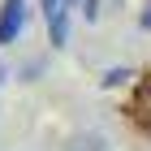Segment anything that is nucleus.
Instances as JSON below:
<instances>
[{"label": "nucleus", "instance_id": "nucleus-1", "mask_svg": "<svg viewBox=\"0 0 151 151\" xmlns=\"http://www.w3.org/2000/svg\"><path fill=\"white\" fill-rule=\"evenodd\" d=\"M26 26V0H4L0 4V43H13Z\"/></svg>", "mask_w": 151, "mask_h": 151}, {"label": "nucleus", "instance_id": "nucleus-2", "mask_svg": "<svg viewBox=\"0 0 151 151\" xmlns=\"http://www.w3.org/2000/svg\"><path fill=\"white\" fill-rule=\"evenodd\" d=\"M43 4V22H47V39L52 43H65L69 39V22H65V0H39Z\"/></svg>", "mask_w": 151, "mask_h": 151}, {"label": "nucleus", "instance_id": "nucleus-3", "mask_svg": "<svg viewBox=\"0 0 151 151\" xmlns=\"http://www.w3.org/2000/svg\"><path fill=\"white\" fill-rule=\"evenodd\" d=\"M134 112H138V121L151 129V78L138 86V99H134Z\"/></svg>", "mask_w": 151, "mask_h": 151}, {"label": "nucleus", "instance_id": "nucleus-4", "mask_svg": "<svg viewBox=\"0 0 151 151\" xmlns=\"http://www.w3.org/2000/svg\"><path fill=\"white\" fill-rule=\"evenodd\" d=\"M73 151H104V142H99V138H78Z\"/></svg>", "mask_w": 151, "mask_h": 151}, {"label": "nucleus", "instance_id": "nucleus-5", "mask_svg": "<svg viewBox=\"0 0 151 151\" xmlns=\"http://www.w3.org/2000/svg\"><path fill=\"white\" fill-rule=\"evenodd\" d=\"M125 78H129V73H125V69H112V73H108V78H104V82H108V86H116V82H125Z\"/></svg>", "mask_w": 151, "mask_h": 151}, {"label": "nucleus", "instance_id": "nucleus-6", "mask_svg": "<svg viewBox=\"0 0 151 151\" xmlns=\"http://www.w3.org/2000/svg\"><path fill=\"white\" fill-rule=\"evenodd\" d=\"M142 30H151V0H147V9H142Z\"/></svg>", "mask_w": 151, "mask_h": 151}, {"label": "nucleus", "instance_id": "nucleus-7", "mask_svg": "<svg viewBox=\"0 0 151 151\" xmlns=\"http://www.w3.org/2000/svg\"><path fill=\"white\" fill-rule=\"evenodd\" d=\"M69 4H78V0H65V9H69Z\"/></svg>", "mask_w": 151, "mask_h": 151}, {"label": "nucleus", "instance_id": "nucleus-8", "mask_svg": "<svg viewBox=\"0 0 151 151\" xmlns=\"http://www.w3.org/2000/svg\"><path fill=\"white\" fill-rule=\"evenodd\" d=\"M0 78H4V69H0Z\"/></svg>", "mask_w": 151, "mask_h": 151}]
</instances>
